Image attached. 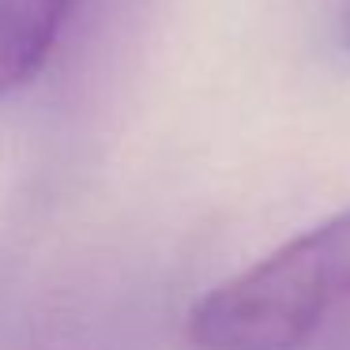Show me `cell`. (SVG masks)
I'll list each match as a JSON object with an SVG mask.
<instances>
[{
	"label": "cell",
	"mask_w": 350,
	"mask_h": 350,
	"mask_svg": "<svg viewBox=\"0 0 350 350\" xmlns=\"http://www.w3.org/2000/svg\"><path fill=\"white\" fill-rule=\"evenodd\" d=\"M79 0H0V98L49 64Z\"/></svg>",
	"instance_id": "7a4b0ae2"
},
{
	"label": "cell",
	"mask_w": 350,
	"mask_h": 350,
	"mask_svg": "<svg viewBox=\"0 0 350 350\" xmlns=\"http://www.w3.org/2000/svg\"><path fill=\"white\" fill-rule=\"evenodd\" d=\"M185 335L196 350H350V207L207 290Z\"/></svg>",
	"instance_id": "6da1fadb"
},
{
	"label": "cell",
	"mask_w": 350,
	"mask_h": 350,
	"mask_svg": "<svg viewBox=\"0 0 350 350\" xmlns=\"http://www.w3.org/2000/svg\"><path fill=\"white\" fill-rule=\"evenodd\" d=\"M339 31H342V46L350 49V0H347V8H342V23H339Z\"/></svg>",
	"instance_id": "3957f363"
}]
</instances>
